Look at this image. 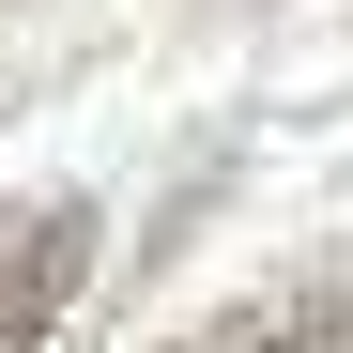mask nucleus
<instances>
[{
    "mask_svg": "<svg viewBox=\"0 0 353 353\" xmlns=\"http://www.w3.org/2000/svg\"><path fill=\"white\" fill-rule=\"evenodd\" d=\"M200 353H353V276H292L261 307H230Z\"/></svg>",
    "mask_w": 353,
    "mask_h": 353,
    "instance_id": "nucleus-2",
    "label": "nucleus"
},
{
    "mask_svg": "<svg viewBox=\"0 0 353 353\" xmlns=\"http://www.w3.org/2000/svg\"><path fill=\"white\" fill-rule=\"evenodd\" d=\"M92 292V200H16L0 215V353H46Z\"/></svg>",
    "mask_w": 353,
    "mask_h": 353,
    "instance_id": "nucleus-1",
    "label": "nucleus"
}]
</instances>
